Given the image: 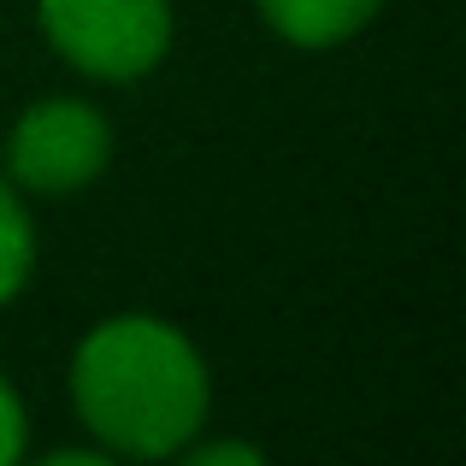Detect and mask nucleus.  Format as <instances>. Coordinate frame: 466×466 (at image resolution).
Listing matches in <instances>:
<instances>
[{
  "instance_id": "f257e3e1",
  "label": "nucleus",
  "mask_w": 466,
  "mask_h": 466,
  "mask_svg": "<svg viewBox=\"0 0 466 466\" xmlns=\"http://www.w3.org/2000/svg\"><path fill=\"white\" fill-rule=\"evenodd\" d=\"M207 366L177 325L154 313L101 319L71 354V408L95 449L166 461L207 425Z\"/></svg>"
},
{
  "instance_id": "f03ea898",
  "label": "nucleus",
  "mask_w": 466,
  "mask_h": 466,
  "mask_svg": "<svg viewBox=\"0 0 466 466\" xmlns=\"http://www.w3.org/2000/svg\"><path fill=\"white\" fill-rule=\"evenodd\" d=\"M42 30L83 77L130 83L171 47V0H42Z\"/></svg>"
},
{
  "instance_id": "7ed1b4c3",
  "label": "nucleus",
  "mask_w": 466,
  "mask_h": 466,
  "mask_svg": "<svg viewBox=\"0 0 466 466\" xmlns=\"http://www.w3.org/2000/svg\"><path fill=\"white\" fill-rule=\"evenodd\" d=\"M113 159V125L89 101H35L6 137V171L30 195L89 189Z\"/></svg>"
},
{
  "instance_id": "20e7f679",
  "label": "nucleus",
  "mask_w": 466,
  "mask_h": 466,
  "mask_svg": "<svg viewBox=\"0 0 466 466\" xmlns=\"http://www.w3.org/2000/svg\"><path fill=\"white\" fill-rule=\"evenodd\" d=\"M384 12V0H260V18L296 47H337Z\"/></svg>"
},
{
  "instance_id": "39448f33",
  "label": "nucleus",
  "mask_w": 466,
  "mask_h": 466,
  "mask_svg": "<svg viewBox=\"0 0 466 466\" xmlns=\"http://www.w3.org/2000/svg\"><path fill=\"white\" fill-rule=\"evenodd\" d=\"M35 272V230H30V213H24V195L18 183L0 177V308L30 284Z\"/></svg>"
},
{
  "instance_id": "423d86ee",
  "label": "nucleus",
  "mask_w": 466,
  "mask_h": 466,
  "mask_svg": "<svg viewBox=\"0 0 466 466\" xmlns=\"http://www.w3.org/2000/svg\"><path fill=\"white\" fill-rule=\"evenodd\" d=\"M18 455H24V401L0 378V466H12Z\"/></svg>"
},
{
  "instance_id": "0eeeda50",
  "label": "nucleus",
  "mask_w": 466,
  "mask_h": 466,
  "mask_svg": "<svg viewBox=\"0 0 466 466\" xmlns=\"http://www.w3.org/2000/svg\"><path fill=\"white\" fill-rule=\"evenodd\" d=\"M177 455H189L195 466H260V449H248V443H183Z\"/></svg>"
}]
</instances>
